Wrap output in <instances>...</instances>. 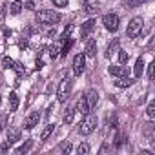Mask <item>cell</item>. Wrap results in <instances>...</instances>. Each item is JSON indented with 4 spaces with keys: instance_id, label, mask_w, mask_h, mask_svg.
Instances as JSON below:
<instances>
[{
    "instance_id": "cell-21",
    "label": "cell",
    "mask_w": 155,
    "mask_h": 155,
    "mask_svg": "<svg viewBox=\"0 0 155 155\" xmlns=\"http://www.w3.org/2000/svg\"><path fill=\"white\" fill-rule=\"evenodd\" d=\"M31 146H33V140H28V142H26L24 146L17 148V150H15V153H18V155H20V153H28V151L31 150Z\"/></svg>"
},
{
    "instance_id": "cell-16",
    "label": "cell",
    "mask_w": 155,
    "mask_h": 155,
    "mask_svg": "<svg viewBox=\"0 0 155 155\" xmlns=\"http://www.w3.org/2000/svg\"><path fill=\"white\" fill-rule=\"evenodd\" d=\"M17 140H20V130L18 128H11L8 131V142L9 144H15Z\"/></svg>"
},
{
    "instance_id": "cell-3",
    "label": "cell",
    "mask_w": 155,
    "mask_h": 155,
    "mask_svg": "<svg viewBox=\"0 0 155 155\" xmlns=\"http://www.w3.org/2000/svg\"><path fill=\"white\" fill-rule=\"evenodd\" d=\"M69 93H71V79L64 77V79L58 82V90H57V99L58 102H66L69 99Z\"/></svg>"
},
{
    "instance_id": "cell-10",
    "label": "cell",
    "mask_w": 155,
    "mask_h": 155,
    "mask_svg": "<svg viewBox=\"0 0 155 155\" xmlns=\"http://www.w3.org/2000/svg\"><path fill=\"white\" fill-rule=\"evenodd\" d=\"M75 111H79L81 115H86L88 111H91V110H90V106H88L86 97H81L79 101H77V108H75Z\"/></svg>"
},
{
    "instance_id": "cell-12",
    "label": "cell",
    "mask_w": 155,
    "mask_h": 155,
    "mask_svg": "<svg viewBox=\"0 0 155 155\" xmlns=\"http://www.w3.org/2000/svg\"><path fill=\"white\" fill-rule=\"evenodd\" d=\"M86 101H88L90 110H93V108L97 106V102H99V93H97L95 90H90V91H88V95H86Z\"/></svg>"
},
{
    "instance_id": "cell-4",
    "label": "cell",
    "mask_w": 155,
    "mask_h": 155,
    "mask_svg": "<svg viewBox=\"0 0 155 155\" xmlns=\"http://www.w3.org/2000/svg\"><path fill=\"white\" fill-rule=\"evenodd\" d=\"M142 24H144V20H142L140 17H135V18H131V20H130V24H128L126 35H128L130 38H135V37H139V35H140V31H142Z\"/></svg>"
},
{
    "instance_id": "cell-18",
    "label": "cell",
    "mask_w": 155,
    "mask_h": 155,
    "mask_svg": "<svg viewBox=\"0 0 155 155\" xmlns=\"http://www.w3.org/2000/svg\"><path fill=\"white\" fill-rule=\"evenodd\" d=\"M53 131H55V124H48V126L44 128V131L40 133V140H48Z\"/></svg>"
},
{
    "instance_id": "cell-33",
    "label": "cell",
    "mask_w": 155,
    "mask_h": 155,
    "mask_svg": "<svg viewBox=\"0 0 155 155\" xmlns=\"http://www.w3.org/2000/svg\"><path fill=\"white\" fill-rule=\"evenodd\" d=\"M9 146H11V144H9V142L6 140V142H4L2 146H0V153H4V151H8V148H9Z\"/></svg>"
},
{
    "instance_id": "cell-9",
    "label": "cell",
    "mask_w": 155,
    "mask_h": 155,
    "mask_svg": "<svg viewBox=\"0 0 155 155\" xmlns=\"http://www.w3.org/2000/svg\"><path fill=\"white\" fill-rule=\"evenodd\" d=\"M110 75H113V77H128V73H130V69L128 68H124V66H110Z\"/></svg>"
},
{
    "instance_id": "cell-20",
    "label": "cell",
    "mask_w": 155,
    "mask_h": 155,
    "mask_svg": "<svg viewBox=\"0 0 155 155\" xmlns=\"http://www.w3.org/2000/svg\"><path fill=\"white\" fill-rule=\"evenodd\" d=\"M22 11V0H15V2L11 4V8H9V13L11 15H18Z\"/></svg>"
},
{
    "instance_id": "cell-37",
    "label": "cell",
    "mask_w": 155,
    "mask_h": 155,
    "mask_svg": "<svg viewBox=\"0 0 155 155\" xmlns=\"http://www.w3.org/2000/svg\"><path fill=\"white\" fill-rule=\"evenodd\" d=\"M0 102H2V97H0Z\"/></svg>"
},
{
    "instance_id": "cell-26",
    "label": "cell",
    "mask_w": 155,
    "mask_h": 155,
    "mask_svg": "<svg viewBox=\"0 0 155 155\" xmlns=\"http://www.w3.org/2000/svg\"><path fill=\"white\" fill-rule=\"evenodd\" d=\"M146 115H148L150 119H155V102H150V104H148V108H146Z\"/></svg>"
},
{
    "instance_id": "cell-15",
    "label": "cell",
    "mask_w": 155,
    "mask_h": 155,
    "mask_svg": "<svg viewBox=\"0 0 155 155\" xmlns=\"http://www.w3.org/2000/svg\"><path fill=\"white\" fill-rule=\"evenodd\" d=\"M119 46H120V42H119V38H113L110 44H108V49H106V57L110 58L111 55H115L117 51H119Z\"/></svg>"
},
{
    "instance_id": "cell-14",
    "label": "cell",
    "mask_w": 155,
    "mask_h": 155,
    "mask_svg": "<svg viewBox=\"0 0 155 155\" xmlns=\"http://www.w3.org/2000/svg\"><path fill=\"white\" fill-rule=\"evenodd\" d=\"M133 79H130V77H119V79L115 81V86L117 88H130V86H133Z\"/></svg>"
},
{
    "instance_id": "cell-30",
    "label": "cell",
    "mask_w": 155,
    "mask_h": 155,
    "mask_svg": "<svg viewBox=\"0 0 155 155\" xmlns=\"http://www.w3.org/2000/svg\"><path fill=\"white\" fill-rule=\"evenodd\" d=\"M22 8H26V9H35V2H33V0H28V2H22Z\"/></svg>"
},
{
    "instance_id": "cell-24",
    "label": "cell",
    "mask_w": 155,
    "mask_h": 155,
    "mask_svg": "<svg viewBox=\"0 0 155 155\" xmlns=\"http://www.w3.org/2000/svg\"><path fill=\"white\" fill-rule=\"evenodd\" d=\"M117 53H119V62H120V64H126V62L130 60V55H128L124 49H119Z\"/></svg>"
},
{
    "instance_id": "cell-35",
    "label": "cell",
    "mask_w": 155,
    "mask_h": 155,
    "mask_svg": "<svg viewBox=\"0 0 155 155\" xmlns=\"http://www.w3.org/2000/svg\"><path fill=\"white\" fill-rule=\"evenodd\" d=\"M71 31H73V26H68V28L64 29V37H68V35H69Z\"/></svg>"
},
{
    "instance_id": "cell-8",
    "label": "cell",
    "mask_w": 155,
    "mask_h": 155,
    "mask_svg": "<svg viewBox=\"0 0 155 155\" xmlns=\"http://www.w3.org/2000/svg\"><path fill=\"white\" fill-rule=\"evenodd\" d=\"M68 37H60V38H57L55 42H53V46L49 48V57L51 58H57L58 55H60V51H62V46H64V40H66Z\"/></svg>"
},
{
    "instance_id": "cell-17",
    "label": "cell",
    "mask_w": 155,
    "mask_h": 155,
    "mask_svg": "<svg viewBox=\"0 0 155 155\" xmlns=\"http://www.w3.org/2000/svg\"><path fill=\"white\" fill-rule=\"evenodd\" d=\"M18 110V95L13 91L9 93V111H17Z\"/></svg>"
},
{
    "instance_id": "cell-28",
    "label": "cell",
    "mask_w": 155,
    "mask_h": 155,
    "mask_svg": "<svg viewBox=\"0 0 155 155\" xmlns=\"http://www.w3.org/2000/svg\"><path fill=\"white\" fill-rule=\"evenodd\" d=\"M60 151H62V153H69V151H71V144H69V142H62V144H60Z\"/></svg>"
},
{
    "instance_id": "cell-25",
    "label": "cell",
    "mask_w": 155,
    "mask_h": 155,
    "mask_svg": "<svg viewBox=\"0 0 155 155\" xmlns=\"http://www.w3.org/2000/svg\"><path fill=\"white\" fill-rule=\"evenodd\" d=\"M2 66L8 68V69H13V68H15V60L9 58V57H4V58H2Z\"/></svg>"
},
{
    "instance_id": "cell-7",
    "label": "cell",
    "mask_w": 155,
    "mask_h": 155,
    "mask_svg": "<svg viewBox=\"0 0 155 155\" xmlns=\"http://www.w3.org/2000/svg\"><path fill=\"white\" fill-rule=\"evenodd\" d=\"M38 120H40V111H31L24 119V130H33L35 126H38Z\"/></svg>"
},
{
    "instance_id": "cell-36",
    "label": "cell",
    "mask_w": 155,
    "mask_h": 155,
    "mask_svg": "<svg viewBox=\"0 0 155 155\" xmlns=\"http://www.w3.org/2000/svg\"><path fill=\"white\" fill-rule=\"evenodd\" d=\"M55 35H57V31H55V29H51V31L48 33V37H55Z\"/></svg>"
},
{
    "instance_id": "cell-1",
    "label": "cell",
    "mask_w": 155,
    "mask_h": 155,
    "mask_svg": "<svg viewBox=\"0 0 155 155\" xmlns=\"http://www.w3.org/2000/svg\"><path fill=\"white\" fill-rule=\"evenodd\" d=\"M97 122H99L97 115L88 111L86 117H84V120L79 124V133H81V135H91V133L97 130Z\"/></svg>"
},
{
    "instance_id": "cell-5",
    "label": "cell",
    "mask_w": 155,
    "mask_h": 155,
    "mask_svg": "<svg viewBox=\"0 0 155 155\" xmlns=\"http://www.w3.org/2000/svg\"><path fill=\"white\" fill-rule=\"evenodd\" d=\"M84 68H86V55L84 53H77L75 58H73V75L79 77L84 73Z\"/></svg>"
},
{
    "instance_id": "cell-6",
    "label": "cell",
    "mask_w": 155,
    "mask_h": 155,
    "mask_svg": "<svg viewBox=\"0 0 155 155\" xmlns=\"http://www.w3.org/2000/svg\"><path fill=\"white\" fill-rule=\"evenodd\" d=\"M102 24H104V28H106L108 31L115 33V31L119 29V17H117L115 13H108V15H104Z\"/></svg>"
},
{
    "instance_id": "cell-23",
    "label": "cell",
    "mask_w": 155,
    "mask_h": 155,
    "mask_svg": "<svg viewBox=\"0 0 155 155\" xmlns=\"http://www.w3.org/2000/svg\"><path fill=\"white\" fill-rule=\"evenodd\" d=\"M77 151H79V155H88V153H90V144L81 142V144H79V148H77Z\"/></svg>"
},
{
    "instance_id": "cell-11",
    "label": "cell",
    "mask_w": 155,
    "mask_h": 155,
    "mask_svg": "<svg viewBox=\"0 0 155 155\" xmlns=\"http://www.w3.org/2000/svg\"><path fill=\"white\" fill-rule=\"evenodd\" d=\"M84 55H86V57H90V58L97 57V42H95V40H88L86 49H84Z\"/></svg>"
},
{
    "instance_id": "cell-27",
    "label": "cell",
    "mask_w": 155,
    "mask_h": 155,
    "mask_svg": "<svg viewBox=\"0 0 155 155\" xmlns=\"http://www.w3.org/2000/svg\"><path fill=\"white\" fill-rule=\"evenodd\" d=\"M99 9H97V6H93V4H86V13H90V15H95Z\"/></svg>"
},
{
    "instance_id": "cell-32",
    "label": "cell",
    "mask_w": 155,
    "mask_h": 155,
    "mask_svg": "<svg viewBox=\"0 0 155 155\" xmlns=\"http://www.w3.org/2000/svg\"><path fill=\"white\" fill-rule=\"evenodd\" d=\"M13 69H15L17 73H24V71H26V69H24V66H22V64H18V62H15V68H13Z\"/></svg>"
},
{
    "instance_id": "cell-13",
    "label": "cell",
    "mask_w": 155,
    "mask_h": 155,
    "mask_svg": "<svg viewBox=\"0 0 155 155\" xmlns=\"http://www.w3.org/2000/svg\"><path fill=\"white\" fill-rule=\"evenodd\" d=\"M93 28H95V20H93V18H90V20H86V22L82 24V29H81V35H82V37L86 38V37H88V35H90V33L93 31Z\"/></svg>"
},
{
    "instance_id": "cell-31",
    "label": "cell",
    "mask_w": 155,
    "mask_h": 155,
    "mask_svg": "<svg viewBox=\"0 0 155 155\" xmlns=\"http://www.w3.org/2000/svg\"><path fill=\"white\" fill-rule=\"evenodd\" d=\"M53 6H57V8H64V6H68V0H53Z\"/></svg>"
},
{
    "instance_id": "cell-22",
    "label": "cell",
    "mask_w": 155,
    "mask_h": 155,
    "mask_svg": "<svg viewBox=\"0 0 155 155\" xmlns=\"http://www.w3.org/2000/svg\"><path fill=\"white\" fill-rule=\"evenodd\" d=\"M73 113H75V110H71V108L66 110V113H64V124H71L73 122Z\"/></svg>"
},
{
    "instance_id": "cell-2",
    "label": "cell",
    "mask_w": 155,
    "mask_h": 155,
    "mask_svg": "<svg viewBox=\"0 0 155 155\" xmlns=\"http://www.w3.org/2000/svg\"><path fill=\"white\" fill-rule=\"evenodd\" d=\"M60 20V13L53 11V9H40L37 11V22L38 24H46V26H53Z\"/></svg>"
},
{
    "instance_id": "cell-34",
    "label": "cell",
    "mask_w": 155,
    "mask_h": 155,
    "mask_svg": "<svg viewBox=\"0 0 155 155\" xmlns=\"http://www.w3.org/2000/svg\"><path fill=\"white\" fill-rule=\"evenodd\" d=\"M110 124H111L113 128H117V117H115V115H111V117H110Z\"/></svg>"
},
{
    "instance_id": "cell-29",
    "label": "cell",
    "mask_w": 155,
    "mask_h": 155,
    "mask_svg": "<svg viewBox=\"0 0 155 155\" xmlns=\"http://www.w3.org/2000/svg\"><path fill=\"white\" fill-rule=\"evenodd\" d=\"M153 71H155V62H151V64L148 66V79H150V81L153 79Z\"/></svg>"
},
{
    "instance_id": "cell-19",
    "label": "cell",
    "mask_w": 155,
    "mask_h": 155,
    "mask_svg": "<svg viewBox=\"0 0 155 155\" xmlns=\"http://www.w3.org/2000/svg\"><path fill=\"white\" fill-rule=\"evenodd\" d=\"M142 71H144V60L139 57V58H137V62H135L133 73H135V77H140V75H142Z\"/></svg>"
}]
</instances>
